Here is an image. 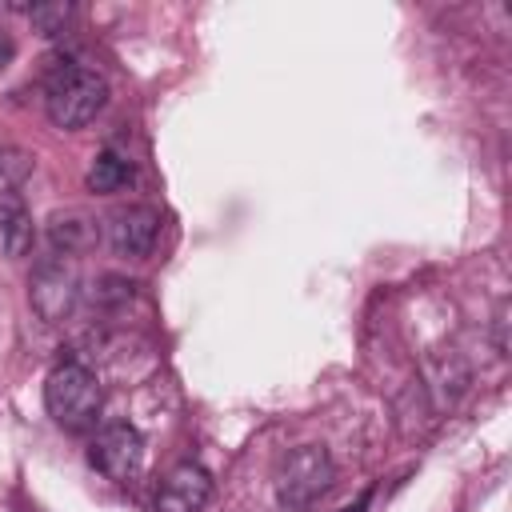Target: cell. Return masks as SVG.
<instances>
[{"instance_id":"6da1fadb","label":"cell","mask_w":512,"mask_h":512,"mask_svg":"<svg viewBox=\"0 0 512 512\" xmlns=\"http://www.w3.org/2000/svg\"><path fill=\"white\" fill-rule=\"evenodd\" d=\"M108 100V80L96 72V68H84V64H60L52 76H48V92H44V108H48V120L64 132H76L84 128L88 120H96V112L104 108Z\"/></svg>"},{"instance_id":"7a4b0ae2","label":"cell","mask_w":512,"mask_h":512,"mask_svg":"<svg viewBox=\"0 0 512 512\" xmlns=\"http://www.w3.org/2000/svg\"><path fill=\"white\" fill-rule=\"evenodd\" d=\"M100 404H104V388L100 380L80 364V360H60L48 380H44V408L48 416L68 428V432H84L96 424L100 416Z\"/></svg>"},{"instance_id":"3957f363","label":"cell","mask_w":512,"mask_h":512,"mask_svg":"<svg viewBox=\"0 0 512 512\" xmlns=\"http://www.w3.org/2000/svg\"><path fill=\"white\" fill-rule=\"evenodd\" d=\"M332 484H336V464H332L328 448H320V444H304V448L288 452L276 468V500L284 512L312 508Z\"/></svg>"},{"instance_id":"277c9868","label":"cell","mask_w":512,"mask_h":512,"mask_svg":"<svg viewBox=\"0 0 512 512\" xmlns=\"http://www.w3.org/2000/svg\"><path fill=\"white\" fill-rule=\"evenodd\" d=\"M28 300L36 308L40 320L48 324H60L76 300H80V272H76V260L72 256H44L32 272V288H28Z\"/></svg>"},{"instance_id":"5b68a950","label":"cell","mask_w":512,"mask_h":512,"mask_svg":"<svg viewBox=\"0 0 512 512\" xmlns=\"http://www.w3.org/2000/svg\"><path fill=\"white\" fill-rule=\"evenodd\" d=\"M88 456H92V464H96L108 480L128 484V480H136V472L144 468V436H140L132 424H124V420L104 424V428L96 432Z\"/></svg>"},{"instance_id":"8992f818","label":"cell","mask_w":512,"mask_h":512,"mask_svg":"<svg viewBox=\"0 0 512 512\" xmlns=\"http://www.w3.org/2000/svg\"><path fill=\"white\" fill-rule=\"evenodd\" d=\"M160 240V212L152 204H128L108 216V244L120 256H148Z\"/></svg>"},{"instance_id":"52a82bcc","label":"cell","mask_w":512,"mask_h":512,"mask_svg":"<svg viewBox=\"0 0 512 512\" xmlns=\"http://www.w3.org/2000/svg\"><path fill=\"white\" fill-rule=\"evenodd\" d=\"M208 500H212V476L200 464H176L156 492V512H204Z\"/></svg>"},{"instance_id":"ba28073f","label":"cell","mask_w":512,"mask_h":512,"mask_svg":"<svg viewBox=\"0 0 512 512\" xmlns=\"http://www.w3.org/2000/svg\"><path fill=\"white\" fill-rule=\"evenodd\" d=\"M428 388H432V396H436L440 408L456 404L460 392L468 388V364L452 348L440 352V356H428Z\"/></svg>"},{"instance_id":"9c48e42d","label":"cell","mask_w":512,"mask_h":512,"mask_svg":"<svg viewBox=\"0 0 512 512\" xmlns=\"http://www.w3.org/2000/svg\"><path fill=\"white\" fill-rule=\"evenodd\" d=\"M32 240H36V228H32L28 208L16 196L0 200V256L16 260V256H24L32 248Z\"/></svg>"},{"instance_id":"30bf717a","label":"cell","mask_w":512,"mask_h":512,"mask_svg":"<svg viewBox=\"0 0 512 512\" xmlns=\"http://www.w3.org/2000/svg\"><path fill=\"white\" fill-rule=\"evenodd\" d=\"M92 240H96V228H92V220L80 216V212H56V216L48 220L52 256H76V252H84Z\"/></svg>"},{"instance_id":"8fae6325","label":"cell","mask_w":512,"mask_h":512,"mask_svg":"<svg viewBox=\"0 0 512 512\" xmlns=\"http://www.w3.org/2000/svg\"><path fill=\"white\" fill-rule=\"evenodd\" d=\"M128 180H132V164L124 156H116V152H100L92 160V168H88V192H96V196H112Z\"/></svg>"},{"instance_id":"7c38bea8","label":"cell","mask_w":512,"mask_h":512,"mask_svg":"<svg viewBox=\"0 0 512 512\" xmlns=\"http://www.w3.org/2000/svg\"><path fill=\"white\" fill-rule=\"evenodd\" d=\"M32 176V156L16 144H0V200L16 196V188Z\"/></svg>"},{"instance_id":"4fadbf2b","label":"cell","mask_w":512,"mask_h":512,"mask_svg":"<svg viewBox=\"0 0 512 512\" xmlns=\"http://www.w3.org/2000/svg\"><path fill=\"white\" fill-rule=\"evenodd\" d=\"M28 20H32V28L40 36H56L72 20V4H32L28 8Z\"/></svg>"},{"instance_id":"5bb4252c","label":"cell","mask_w":512,"mask_h":512,"mask_svg":"<svg viewBox=\"0 0 512 512\" xmlns=\"http://www.w3.org/2000/svg\"><path fill=\"white\" fill-rule=\"evenodd\" d=\"M12 56H16V40H12V36L0 28V72L12 64Z\"/></svg>"}]
</instances>
